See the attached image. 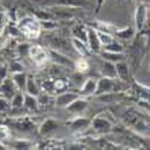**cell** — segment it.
I'll list each match as a JSON object with an SVG mask.
<instances>
[{
	"instance_id": "obj_33",
	"label": "cell",
	"mask_w": 150,
	"mask_h": 150,
	"mask_svg": "<svg viewBox=\"0 0 150 150\" xmlns=\"http://www.w3.org/2000/svg\"><path fill=\"white\" fill-rule=\"evenodd\" d=\"M134 132V131H132ZM134 135H135V138H137V141L140 143V146L144 149V150H150V137L149 135H143V134H137V132H134Z\"/></svg>"
},
{
	"instance_id": "obj_32",
	"label": "cell",
	"mask_w": 150,
	"mask_h": 150,
	"mask_svg": "<svg viewBox=\"0 0 150 150\" xmlns=\"http://www.w3.org/2000/svg\"><path fill=\"white\" fill-rule=\"evenodd\" d=\"M11 140V128L6 123H0V143L6 144Z\"/></svg>"
},
{
	"instance_id": "obj_23",
	"label": "cell",
	"mask_w": 150,
	"mask_h": 150,
	"mask_svg": "<svg viewBox=\"0 0 150 150\" xmlns=\"http://www.w3.org/2000/svg\"><path fill=\"white\" fill-rule=\"evenodd\" d=\"M27 74L21 71V72H15V74H12V81L15 83L17 86V89L20 92H26V86H27Z\"/></svg>"
},
{
	"instance_id": "obj_39",
	"label": "cell",
	"mask_w": 150,
	"mask_h": 150,
	"mask_svg": "<svg viewBox=\"0 0 150 150\" xmlns=\"http://www.w3.org/2000/svg\"><path fill=\"white\" fill-rule=\"evenodd\" d=\"M105 3V0H96V9H95V12L98 14L99 11H101V8H102V5Z\"/></svg>"
},
{
	"instance_id": "obj_22",
	"label": "cell",
	"mask_w": 150,
	"mask_h": 150,
	"mask_svg": "<svg viewBox=\"0 0 150 150\" xmlns=\"http://www.w3.org/2000/svg\"><path fill=\"white\" fill-rule=\"evenodd\" d=\"M24 93H27V95H32V96H39L42 93V89H41V83L35 80L33 77H29L27 78V86H26V92Z\"/></svg>"
},
{
	"instance_id": "obj_5",
	"label": "cell",
	"mask_w": 150,
	"mask_h": 150,
	"mask_svg": "<svg viewBox=\"0 0 150 150\" xmlns=\"http://www.w3.org/2000/svg\"><path fill=\"white\" fill-rule=\"evenodd\" d=\"M6 125L14 129L15 132L21 134V135H27V134H33L36 129V125L32 122V119L29 117H17V119H11L6 122Z\"/></svg>"
},
{
	"instance_id": "obj_41",
	"label": "cell",
	"mask_w": 150,
	"mask_h": 150,
	"mask_svg": "<svg viewBox=\"0 0 150 150\" xmlns=\"http://www.w3.org/2000/svg\"><path fill=\"white\" fill-rule=\"evenodd\" d=\"M138 2L146 3V6H147V9H149V12H150V0H138Z\"/></svg>"
},
{
	"instance_id": "obj_7",
	"label": "cell",
	"mask_w": 150,
	"mask_h": 150,
	"mask_svg": "<svg viewBox=\"0 0 150 150\" xmlns=\"http://www.w3.org/2000/svg\"><path fill=\"white\" fill-rule=\"evenodd\" d=\"M90 125H92V119L90 117L77 116V117H74L72 120L68 122V128L72 132H75V134H81V132H86L87 129H90Z\"/></svg>"
},
{
	"instance_id": "obj_12",
	"label": "cell",
	"mask_w": 150,
	"mask_h": 150,
	"mask_svg": "<svg viewBox=\"0 0 150 150\" xmlns=\"http://www.w3.org/2000/svg\"><path fill=\"white\" fill-rule=\"evenodd\" d=\"M87 108H89V101L80 96V98H77L74 102H71V104L66 107V111L69 112V114H72V116L77 117V116H83Z\"/></svg>"
},
{
	"instance_id": "obj_19",
	"label": "cell",
	"mask_w": 150,
	"mask_h": 150,
	"mask_svg": "<svg viewBox=\"0 0 150 150\" xmlns=\"http://www.w3.org/2000/svg\"><path fill=\"white\" fill-rule=\"evenodd\" d=\"M96 86H98V80L96 78L84 80L81 87H80V96H95Z\"/></svg>"
},
{
	"instance_id": "obj_2",
	"label": "cell",
	"mask_w": 150,
	"mask_h": 150,
	"mask_svg": "<svg viewBox=\"0 0 150 150\" xmlns=\"http://www.w3.org/2000/svg\"><path fill=\"white\" fill-rule=\"evenodd\" d=\"M128 89H129V84L122 81V80H119V78L102 77V78L98 80L95 96L102 95V93H111V92H126Z\"/></svg>"
},
{
	"instance_id": "obj_34",
	"label": "cell",
	"mask_w": 150,
	"mask_h": 150,
	"mask_svg": "<svg viewBox=\"0 0 150 150\" xmlns=\"http://www.w3.org/2000/svg\"><path fill=\"white\" fill-rule=\"evenodd\" d=\"M104 149H105V150H137V149H131V147L122 146V144L112 143V141H108V143H105V144H104Z\"/></svg>"
},
{
	"instance_id": "obj_31",
	"label": "cell",
	"mask_w": 150,
	"mask_h": 150,
	"mask_svg": "<svg viewBox=\"0 0 150 150\" xmlns=\"http://www.w3.org/2000/svg\"><path fill=\"white\" fill-rule=\"evenodd\" d=\"M101 51H108V53H123L125 50H123V45H122L117 39H114V41H111L108 45L102 47Z\"/></svg>"
},
{
	"instance_id": "obj_40",
	"label": "cell",
	"mask_w": 150,
	"mask_h": 150,
	"mask_svg": "<svg viewBox=\"0 0 150 150\" xmlns=\"http://www.w3.org/2000/svg\"><path fill=\"white\" fill-rule=\"evenodd\" d=\"M47 150H65L63 146H51V147H48Z\"/></svg>"
},
{
	"instance_id": "obj_9",
	"label": "cell",
	"mask_w": 150,
	"mask_h": 150,
	"mask_svg": "<svg viewBox=\"0 0 150 150\" xmlns=\"http://www.w3.org/2000/svg\"><path fill=\"white\" fill-rule=\"evenodd\" d=\"M147 15H149V9L146 3L138 2L137 3V9H135V32H141L144 29Z\"/></svg>"
},
{
	"instance_id": "obj_8",
	"label": "cell",
	"mask_w": 150,
	"mask_h": 150,
	"mask_svg": "<svg viewBox=\"0 0 150 150\" xmlns=\"http://www.w3.org/2000/svg\"><path fill=\"white\" fill-rule=\"evenodd\" d=\"M41 3L50 6H66V8H86L90 6L89 0H42Z\"/></svg>"
},
{
	"instance_id": "obj_24",
	"label": "cell",
	"mask_w": 150,
	"mask_h": 150,
	"mask_svg": "<svg viewBox=\"0 0 150 150\" xmlns=\"http://www.w3.org/2000/svg\"><path fill=\"white\" fill-rule=\"evenodd\" d=\"M135 27H123V29H116V32L112 33V36L116 39H123V41H131L135 36Z\"/></svg>"
},
{
	"instance_id": "obj_37",
	"label": "cell",
	"mask_w": 150,
	"mask_h": 150,
	"mask_svg": "<svg viewBox=\"0 0 150 150\" xmlns=\"http://www.w3.org/2000/svg\"><path fill=\"white\" fill-rule=\"evenodd\" d=\"M8 74H9L8 65H0V83L8 78Z\"/></svg>"
},
{
	"instance_id": "obj_4",
	"label": "cell",
	"mask_w": 150,
	"mask_h": 150,
	"mask_svg": "<svg viewBox=\"0 0 150 150\" xmlns=\"http://www.w3.org/2000/svg\"><path fill=\"white\" fill-rule=\"evenodd\" d=\"M18 29L20 32L27 36V38H39L41 35V30H42V26H41V20H38L35 17H24L20 20V24H18Z\"/></svg>"
},
{
	"instance_id": "obj_35",
	"label": "cell",
	"mask_w": 150,
	"mask_h": 150,
	"mask_svg": "<svg viewBox=\"0 0 150 150\" xmlns=\"http://www.w3.org/2000/svg\"><path fill=\"white\" fill-rule=\"evenodd\" d=\"M8 69H9V72L15 74V72H21L24 69V66H23L21 62H11V63L8 65Z\"/></svg>"
},
{
	"instance_id": "obj_15",
	"label": "cell",
	"mask_w": 150,
	"mask_h": 150,
	"mask_svg": "<svg viewBox=\"0 0 150 150\" xmlns=\"http://www.w3.org/2000/svg\"><path fill=\"white\" fill-rule=\"evenodd\" d=\"M6 146L11 150H33L35 149V143L27 138H14V140L11 138L6 143Z\"/></svg>"
},
{
	"instance_id": "obj_13",
	"label": "cell",
	"mask_w": 150,
	"mask_h": 150,
	"mask_svg": "<svg viewBox=\"0 0 150 150\" xmlns=\"http://www.w3.org/2000/svg\"><path fill=\"white\" fill-rule=\"evenodd\" d=\"M17 92H18V89H17L15 83L12 81V78L11 80L6 78V80H3L2 83H0V98H5V99H8V101H11Z\"/></svg>"
},
{
	"instance_id": "obj_46",
	"label": "cell",
	"mask_w": 150,
	"mask_h": 150,
	"mask_svg": "<svg viewBox=\"0 0 150 150\" xmlns=\"http://www.w3.org/2000/svg\"><path fill=\"white\" fill-rule=\"evenodd\" d=\"M104 150H105V149H104Z\"/></svg>"
},
{
	"instance_id": "obj_38",
	"label": "cell",
	"mask_w": 150,
	"mask_h": 150,
	"mask_svg": "<svg viewBox=\"0 0 150 150\" xmlns=\"http://www.w3.org/2000/svg\"><path fill=\"white\" fill-rule=\"evenodd\" d=\"M65 147V150H84L86 147L83 146V144H80V143H72V144H69V146H63Z\"/></svg>"
},
{
	"instance_id": "obj_6",
	"label": "cell",
	"mask_w": 150,
	"mask_h": 150,
	"mask_svg": "<svg viewBox=\"0 0 150 150\" xmlns=\"http://www.w3.org/2000/svg\"><path fill=\"white\" fill-rule=\"evenodd\" d=\"M27 57L32 60V63H33L35 66H38V68L44 66L47 62L50 60L48 51H47L44 47H41V45H30Z\"/></svg>"
},
{
	"instance_id": "obj_21",
	"label": "cell",
	"mask_w": 150,
	"mask_h": 150,
	"mask_svg": "<svg viewBox=\"0 0 150 150\" xmlns=\"http://www.w3.org/2000/svg\"><path fill=\"white\" fill-rule=\"evenodd\" d=\"M71 35L74 39H80L83 42H87V27L81 23H77L71 27Z\"/></svg>"
},
{
	"instance_id": "obj_27",
	"label": "cell",
	"mask_w": 150,
	"mask_h": 150,
	"mask_svg": "<svg viewBox=\"0 0 150 150\" xmlns=\"http://www.w3.org/2000/svg\"><path fill=\"white\" fill-rule=\"evenodd\" d=\"M101 74L102 77H108V78H117V72H116V63L104 60V63L101 65Z\"/></svg>"
},
{
	"instance_id": "obj_20",
	"label": "cell",
	"mask_w": 150,
	"mask_h": 150,
	"mask_svg": "<svg viewBox=\"0 0 150 150\" xmlns=\"http://www.w3.org/2000/svg\"><path fill=\"white\" fill-rule=\"evenodd\" d=\"M48 54H50V60H53L54 65H57V66H60V68L74 65V62H72L69 57H66L65 54H62L60 51H56V50H53V51H48Z\"/></svg>"
},
{
	"instance_id": "obj_1",
	"label": "cell",
	"mask_w": 150,
	"mask_h": 150,
	"mask_svg": "<svg viewBox=\"0 0 150 150\" xmlns=\"http://www.w3.org/2000/svg\"><path fill=\"white\" fill-rule=\"evenodd\" d=\"M120 119L125 126L137 134L147 135L150 132V114L141 111L138 107H129L125 110Z\"/></svg>"
},
{
	"instance_id": "obj_29",
	"label": "cell",
	"mask_w": 150,
	"mask_h": 150,
	"mask_svg": "<svg viewBox=\"0 0 150 150\" xmlns=\"http://www.w3.org/2000/svg\"><path fill=\"white\" fill-rule=\"evenodd\" d=\"M9 102H11V110H21L24 105V92L18 90Z\"/></svg>"
},
{
	"instance_id": "obj_3",
	"label": "cell",
	"mask_w": 150,
	"mask_h": 150,
	"mask_svg": "<svg viewBox=\"0 0 150 150\" xmlns=\"http://www.w3.org/2000/svg\"><path fill=\"white\" fill-rule=\"evenodd\" d=\"M112 117L110 112H104V114H99L95 119H92V125H90V129L96 134V135H110L112 131V126L117 123L114 119H110Z\"/></svg>"
},
{
	"instance_id": "obj_42",
	"label": "cell",
	"mask_w": 150,
	"mask_h": 150,
	"mask_svg": "<svg viewBox=\"0 0 150 150\" xmlns=\"http://www.w3.org/2000/svg\"><path fill=\"white\" fill-rule=\"evenodd\" d=\"M0 150H8V146L3 144V143H0Z\"/></svg>"
},
{
	"instance_id": "obj_36",
	"label": "cell",
	"mask_w": 150,
	"mask_h": 150,
	"mask_svg": "<svg viewBox=\"0 0 150 150\" xmlns=\"http://www.w3.org/2000/svg\"><path fill=\"white\" fill-rule=\"evenodd\" d=\"M9 110H11V102L5 98H0V114L9 112Z\"/></svg>"
},
{
	"instance_id": "obj_43",
	"label": "cell",
	"mask_w": 150,
	"mask_h": 150,
	"mask_svg": "<svg viewBox=\"0 0 150 150\" xmlns=\"http://www.w3.org/2000/svg\"><path fill=\"white\" fill-rule=\"evenodd\" d=\"M149 72H150V65H149Z\"/></svg>"
},
{
	"instance_id": "obj_18",
	"label": "cell",
	"mask_w": 150,
	"mask_h": 150,
	"mask_svg": "<svg viewBox=\"0 0 150 150\" xmlns=\"http://www.w3.org/2000/svg\"><path fill=\"white\" fill-rule=\"evenodd\" d=\"M125 92H111V93H102V95H98L96 99L99 102H102L105 105H110V104H116L117 101H122L125 98L123 95Z\"/></svg>"
},
{
	"instance_id": "obj_28",
	"label": "cell",
	"mask_w": 150,
	"mask_h": 150,
	"mask_svg": "<svg viewBox=\"0 0 150 150\" xmlns=\"http://www.w3.org/2000/svg\"><path fill=\"white\" fill-rule=\"evenodd\" d=\"M101 57L107 62H111V63H117V62H122V60H126V56L125 53H108V51H101L99 53Z\"/></svg>"
},
{
	"instance_id": "obj_11",
	"label": "cell",
	"mask_w": 150,
	"mask_h": 150,
	"mask_svg": "<svg viewBox=\"0 0 150 150\" xmlns=\"http://www.w3.org/2000/svg\"><path fill=\"white\" fill-rule=\"evenodd\" d=\"M131 89H132V93L138 98L140 102L150 104V87L149 86L140 84V83H137V81H132Z\"/></svg>"
},
{
	"instance_id": "obj_26",
	"label": "cell",
	"mask_w": 150,
	"mask_h": 150,
	"mask_svg": "<svg viewBox=\"0 0 150 150\" xmlns=\"http://www.w3.org/2000/svg\"><path fill=\"white\" fill-rule=\"evenodd\" d=\"M72 48H74L75 53L80 54V57H87L90 54V50H89V47H87V44L80 41V39H74L72 38Z\"/></svg>"
},
{
	"instance_id": "obj_10",
	"label": "cell",
	"mask_w": 150,
	"mask_h": 150,
	"mask_svg": "<svg viewBox=\"0 0 150 150\" xmlns=\"http://www.w3.org/2000/svg\"><path fill=\"white\" fill-rule=\"evenodd\" d=\"M87 47H89L90 53L99 54L102 50L101 41H99V36H98V30L95 27H87Z\"/></svg>"
},
{
	"instance_id": "obj_44",
	"label": "cell",
	"mask_w": 150,
	"mask_h": 150,
	"mask_svg": "<svg viewBox=\"0 0 150 150\" xmlns=\"http://www.w3.org/2000/svg\"><path fill=\"white\" fill-rule=\"evenodd\" d=\"M134 2H138V0H134Z\"/></svg>"
},
{
	"instance_id": "obj_14",
	"label": "cell",
	"mask_w": 150,
	"mask_h": 150,
	"mask_svg": "<svg viewBox=\"0 0 150 150\" xmlns=\"http://www.w3.org/2000/svg\"><path fill=\"white\" fill-rule=\"evenodd\" d=\"M59 122L54 120V119H45L39 128H38V134H39L41 137H50L53 135L57 129H59Z\"/></svg>"
},
{
	"instance_id": "obj_25",
	"label": "cell",
	"mask_w": 150,
	"mask_h": 150,
	"mask_svg": "<svg viewBox=\"0 0 150 150\" xmlns=\"http://www.w3.org/2000/svg\"><path fill=\"white\" fill-rule=\"evenodd\" d=\"M23 108H26L29 112H36L39 110V102H38V98L24 93V105Z\"/></svg>"
},
{
	"instance_id": "obj_16",
	"label": "cell",
	"mask_w": 150,
	"mask_h": 150,
	"mask_svg": "<svg viewBox=\"0 0 150 150\" xmlns=\"http://www.w3.org/2000/svg\"><path fill=\"white\" fill-rule=\"evenodd\" d=\"M77 98H80V93H74V92L66 90V92H62V93L57 95L54 104H56V107H59V108H66V107H68L71 102H74Z\"/></svg>"
},
{
	"instance_id": "obj_45",
	"label": "cell",
	"mask_w": 150,
	"mask_h": 150,
	"mask_svg": "<svg viewBox=\"0 0 150 150\" xmlns=\"http://www.w3.org/2000/svg\"><path fill=\"white\" fill-rule=\"evenodd\" d=\"M8 150H11V149H8Z\"/></svg>"
},
{
	"instance_id": "obj_30",
	"label": "cell",
	"mask_w": 150,
	"mask_h": 150,
	"mask_svg": "<svg viewBox=\"0 0 150 150\" xmlns=\"http://www.w3.org/2000/svg\"><path fill=\"white\" fill-rule=\"evenodd\" d=\"M74 68L77 69V72L80 74H84L90 69V65H89V60H87V57H80L74 62Z\"/></svg>"
},
{
	"instance_id": "obj_17",
	"label": "cell",
	"mask_w": 150,
	"mask_h": 150,
	"mask_svg": "<svg viewBox=\"0 0 150 150\" xmlns=\"http://www.w3.org/2000/svg\"><path fill=\"white\" fill-rule=\"evenodd\" d=\"M116 72H117V78L119 80L129 84V81H131V68H129L126 60L117 62L116 63Z\"/></svg>"
}]
</instances>
